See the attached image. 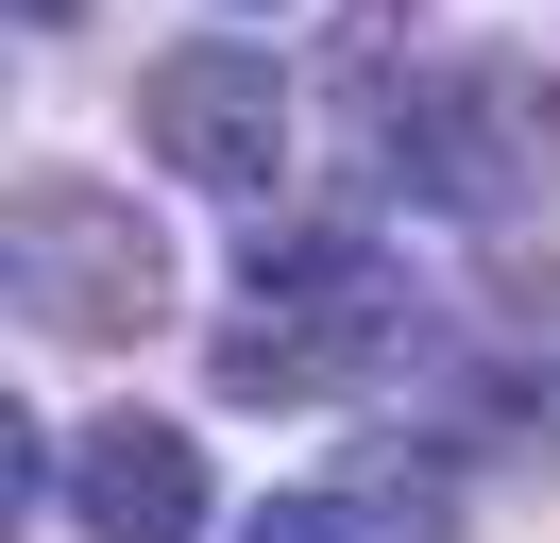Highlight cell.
I'll return each instance as SVG.
<instances>
[{
	"label": "cell",
	"instance_id": "obj_6",
	"mask_svg": "<svg viewBox=\"0 0 560 543\" xmlns=\"http://www.w3.org/2000/svg\"><path fill=\"white\" fill-rule=\"evenodd\" d=\"M238 543H357V509H340V493H289V509H255Z\"/></svg>",
	"mask_w": 560,
	"mask_h": 543
},
{
	"label": "cell",
	"instance_id": "obj_4",
	"mask_svg": "<svg viewBox=\"0 0 560 543\" xmlns=\"http://www.w3.org/2000/svg\"><path fill=\"white\" fill-rule=\"evenodd\" d=\"M137 119H153V153H171L187 187H272L289 170V85L255 51H171Z\"/></svg>",
	"mask_w": 560,
	"mask_h": 543
},
{
	"label": "cell",
	"instance_id": "obj_3",
	"mask_svg": "<svg viewBox=\"0 0 560 543\" xmlns=\"http://www.w3.org/2000/svg\"><path fill=\"white\" fill-rule=\"evenodd\" d=\"M0 255H18V305H35L51 339H137L153 305H171L153 221H137V204H103V187H18Z\"/></svg>",
	"mask_w": 560,
	"mask_h": 543
},
{
	"label": "cell",
	"instance_id": "obj_5",
	"mask_svg": "<svg viewBox=\"0 0 560 543\" xmlns=\"http://www.w3.org/2000/svg\"><path fill=\"white\" fill-rule=\"evenodd\" d=\"M51 493H69V543H187L205 527V441L119 407V425H85L51 459Z\"/></svg>",
	"mask_w": 560,
	"mask_h": 543
},
{
	"label": "cell",
	"instance_id": "obj_2",
	"mask_svg": "<svg viewBox=\"0 0 560 543\" xmlns=\"http://www.w3.org/2000/svg\"><path fill=\"white\" fill-rule=\"evenodd\" d=\"M544 170H560V85L526 51H458L390 102V187L442 221H510V204H544Z\"/></svg>",
	"mask_w": 560,
	"mask_h": 543
},
{
	"label": "cell",
	"instance_id": "obj_1",
	"mask_svg": "<svg viewBox=\"0 0 560 543\" xmlns=\"http://www.w3.org/2000/svg\"><path fill=\"white\" fill-rule=\"evenodd\" d=\"M390 339H408V272H390L374 238L323 221V238H289V255L255 238V305L221 323V391H238V407H272V391L289 407H306V391H374Z\"/></svg>",
	"mask_w": 560,
	"mask_h": 543
},
{
	"label": "cell",
	"instance_id": "obj_7",
	"mask_svg": "<svg viewBox=\"0 0 560 543\" xmlns=\"http://www.w3.org/2000/svg\"><path fill=\"white\" fill-rule=\"evenodd\" d=\"M18 18H35V34H69V18H85V0H18Z\"/></svg>",
	"mask_w": 560,
	"mask_h": 543
}]
</instances>
